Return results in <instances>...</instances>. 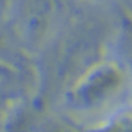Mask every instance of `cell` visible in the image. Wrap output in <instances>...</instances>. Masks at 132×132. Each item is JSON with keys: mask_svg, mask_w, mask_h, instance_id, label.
Segmentation results:
<instances>
[{"mask_svg": "<svg viewBox=\"0 0 132 132\" xmlns=\"http://www.w3.org/2000/svg\"><path fill=\"white\" fill-rule=\"evenodd\" d=\"M0 58H5V60H9V61H12V62H16V64H19V65H22V67L33 68L30 60L25 55H22L21 51L12 49L7 37L3 34L2 30H0Z\"/></svg>", "mask_w": 132, "mask_h": 132, "instance_id": "cell-7", "label": "cell"}, {"mask_svg": "<svg viewBox=\"0 0 132 132\" xmlns=\"http://www.w3.org/2000/svg\"><path fill=\"white\" fill-rule=\"evenodd\" d=\"M37 132H88L86 128L65 116H52L39 125Z\"/></svg>", "mask_w": 132, "mask_h": 132, "instance_id": "cell-6", "label": "cell"}, {"mask_svg": "<svg viewBox=\"0 0 132 132\" xmlns=\"http://www.w3.org/2000/svg\"><path fill=\"white\" fill-rule=\"evenodd\" d=\"M34 74L33 68L0 58V128L28 102Z\"/></svg>", "mask_w": 132, "mask_h": 132, "instance_id": "cell-2", "label": "cell"}, {"mask_svg": "<svg viewBox=\"0 0 132 132\" xmlns=\"http://www.w3.org/2000/svg\"><path fill=\"white\" fill-rule=\"evenodd\" d=\"M16 2L18 0H0V16H3V15L11 12Z\"/></svg>", "mask_w": 132, "mask_h": 132, "instance_id": "cell-8", "label": "cell"}, {"mask_svg": "<svg viewBox=\"0 0 132 132\" xmlns=\"http://www.w3.org/2000/svg\"><path fill=\"white\" fill-rule=\"evenodd\" d=\"M132 101L131 79L120 58L102 56L80 71L61 96L62 116L90 126Z\"/></svg>", "mask_w": 132, "mask_h": 132, "instance_id": "cell-1", "label": "cell"}, {"mask_svg": "<svg viewBox=\"0 0 132 132\" xmlns=\"http://www.w3.org/2000/svg\"><path fill=\"white\" fill-rule=\"evenodd\" d=\"M88 132H132V101L126 102L104 119L86 126Z\"/></svg>", "mask_w": 132, "mask_h": 132, "instance_id": "cell-3", "label": "cell"}, {"mask_svg": "<svg viewBox=\"0 0 132 132\" xmlns=\"http://www.w3.org/2000/svg\"><path fill=\"white\" fill-rule=\"evenodd\" d=\"M119 48H120L119 58L128 68L129 79H131V90H132V12H126L122 18Z\"/></svg>", "mask_w": 132, "mask_h": 132, "instance_id": "cell-5", "label": "cell"}, {"mask_svg": "<svg viewBox=\"0 0 132 132\" xmlns=\"http://www.w3.org/2000/svg\"><path fill=\"white\" fill-rule=\"evenodd\" d=\"M39 123L36 122L33 111L30 108V102L24 104L18 108L15 114L0 128V132H37Z\"/></svg>", "mask_w": 132, "mask_h": 132, "instance_id": "cell-4", "label": "cell"}]
</instances>
